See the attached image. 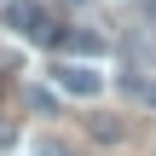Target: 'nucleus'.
<instances>
[{
    "label": "nucleus",
    "mask_w": 156,
    "mask_h": 156,
    "mask_svg": "<svg viewBox=\"0 0 156 156\" xmlns=\"http://www.w3.org/2000/svg\"><path fill=\"white\" fill-rule=\"evenodd\" d=\"M52 81H58L64 93H75V98H93V93L104 87V75H98L93 64H58V69H52Z\"/></svg>",
    "instance_id": "obj_1"
},
{
    "label": "nucleus",
    "mask_w": 156,
    "mask_h": 156,
    "mask_svg": "<svg viewBox=\"0 0 156 156\" xmlns=\"http://www.w3.org/2000/svg\"><path fill=\"white\" fill-rule=\"evenodd\" d=\"M58 46L75 52V58H98V52H104V35H98V29H69V35H58Z\"/></svg>",
    "instance_id": "obj_2"
},
{
    "label": "nucleus",
    "mask_w": 156,
    "mask_h": 156,
    "mask_svg": "<svg viewBox=\"0 0 156 156\" xmlns=\"http://www.w3.org/2000/svg\"><path fill=\"white\" fill-rule=\"evenodd\" d=\"M87 133H93L98 145H122V139H127V127H122V116H104V110H98V116L87 122Z\"/></svg>",
    "instance_id": "obj_3"
},
{
    "label": "nucleus",
    "mask_w": 156,
    "mask_h": 156,
    "mask_svg": "<svg viewBox=\"0 0 156 156\" xmlns=\"http://www.w3.org/2000/svg\"><path fill=\"white\" fill-rule=\"evenodd\" d=\"M29 156H81L69 139H58V133H41L35 145H29Z\"/></svg>",
    "instance_id": "obj_4"
},
{
    "label": "nucleus",
    "mask_w": 156,
    "mask_h": 156,
    "mask_svg": "<svg viewBox=\"0 0 156 156\" xmlns=\"http://www.w3.org/2000/svg\"><path fill=\"white\" fill-rule=\"evenodd\" d=\"M127 93H133L139 104H151V110H156V81H139V75H133V81H127Z\"/></svg>",
    "instance_id": "obj_5"
},
{
    "label": "nucleus",
    "mask_w": 156,
    "mask_h": 156,
    "mask_svg": "<svg viewBox=\"0 0 156 156\" xmlns=\"http://www.w3.org/2000/svg\"><path fill=\"white\" fill-rule=\"evenodd\" d=\"M23 98H29V110H52V104H58V98H52V93H46V87H29V93H23Z\"/></svg>",
    "instance_id": "obj_6"
},
{
    "label": "nucleus",
    "mask_w": 156,
    "mask_h": 156,
    "mask_svg": "<svg viewBox=\"0 0 156 156\" xmlns=\"http://www.w3.org/2000/svg\"><path fill=\"white\" fill-rule=\"evenodd\" d=\"M17 145V133H12V122H0V151H12Z\"/></svg>",
    "instance_id": "obj_7"
}]
</instances>
